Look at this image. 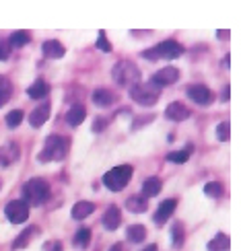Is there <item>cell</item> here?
<instances>
[{
	"label": "cell",
	"mask_w": 241,
	"mask_h": 251,
	"mask_svg": "<svg viewBox=\"0 0 241 251\" xmlns=\"http://www.w3.org/2000/svg\"><path fill=\"white\" fill-rule=\"evenodd\" d=\"M68 149H70V142L64 136H58V134H52L50 138L46 140V146L44 151L39 152L37 159L41 163H54V161H62L64 156L68 154Z\"/></svg>",
	"instance_id": "1"
},
{
	"label": "cell",
	"mask_w": 241,
	"mask_h": 251,
	"mask_svg": "<svg viewBox=\"0 0 241 251\" xmlns=\"http://www.w3.org/2000/svg\"><path fill=\"white\" fill-rule=\"evenodd\" d=\"M132 173H134L132 165H118V167H113V169H109L106 175H103V185L111 192H122L124 187L130 183Z\"/></svg>",
	"instance_id": "2"
},
{
	"label": "cell",
	"mask_w": 241,
	"mask_h": 251,
	"mask_svg": "<svg viewBox=\"0 0 241 251\" xmlns=\"http://www.w3.org/2000/svg\"><path fill=\"white\" fill-rule=\"evenodd\" d=\"M23 198H25V204H31V206H39L44 204L48 198H50V183L46 179H29L25 185H23Z\"/></svg>",
	"instance_id": "3"
},
{
	"label": "cell",
	"mask_w": 241,
	"mask_h": 251,
	"mask_svg": "<svg viewBox=\"0 0 241 251\" xmlns=\"http://www.w3.org/2000/svg\"><path fill=\"white\" fill-rule=\"evenodd\" d=\"M111 76L120 87H134L136 82H138V78H140V70H138L136 64H132V62L122 60V62H118V64L113 66Z\"/></svg>",
	"instance_id": "4"
},
{
	"label": "cell",
	"mask_w": 241,
	"mask_h": 251,
	"mask_svg": "<svg viewBox=\"0 0 241 251\" xmlns=\"http://www.w3.org/2000/svg\"><path fill=\"white\" fill-rule=\"evenodd\" d=\"M182 54H184V46H182V44H177L175 39H167V41H163V44H159L157 48L142 51V58L151 60V62H157V60H161V58L173 60V58L182 56Z\"/></svg>",
	"instance_id": "5"
},
{
	"label": "cell",
	"mask_w": 241,
	"mask_h": 251,
	"mask_svg": "<svg viewBox=\"0 0 241 251\" xmlns=\"http://www.w3.org/2000/svg\"><path fill=\"white\" fill-rule=\"evenodd\" d=\"M159 95H161V89L155 87L153 82H138V85L130 87V97L138 103L142 107H151L155 105L157 101H159Z\"/></svg>",
	"instance_id": "6"
},
{
	"label": "cell",
	"mask_w": 241,
	"mask_h": 251,
	"mask_svg": "<svg viewBox=\"0 0 241 251\" xmlns=\"http://www.w3.org/2000/svg\"><path fill=\"white\" fill-rule=\"evenodd\" d=\"M29 204H25L23 200H13V202H8L6 208H4V214L10 223H15V225H21V223H25L27 218H29Z\"/></svg>",
	"instance_id": "7"
},
{
	"label": "cell",
	"mask_w": 241,
	"mask_h": 251,
	"mask_svg": "<svg viewBox=\"0 0 241 251\" xmlns=\"http://www.w3.org/2000/svg\"><path fill=\"white\" fill-rule=\"evenodd\" d=\"M177 78H180V70H177L175 66H165L159 72H155L151 82L155 87L161 89V87H169V85H173V82H177Z\"/></svg>",
	"instance_id": "8"
},
{
	"label": "cell",
	"mask_w": 241,
	"mask_h": 251,
	"mask_svg": "<svg viewBox=\"0 0 241 251\" xmlns=\"http://www.w3.org/2000/svg\"><path fill=\"white\" fill-rule=\"evenodd\" d=\"M21 149L15 142H6L4 146H0V167H8L19 161Z\"/></svg>",
	"instance_id": "9"
},
{
	"label": "cell",
	"mask_w": 241,
	"mask_h": 251,
	"mask_svg": "<svg viewBox=\"0 0 241 251\" xmlns=\"http://www.w3.org/2000/svg\"><path fill=\"white\" fill-rule=\"evenodd\" d=\"M187 97H190L194 103H198V105H208V103L213 101V93L204 85H192L187 89Z\"/></svg>",
	"instance_id": "10"
},
{
	"label": "cell",
	"mask_w": 241,
	"mask_h": 251,
	"mask_svg": "<svg viewBox=\"0 0 241 251\" xmlns=\"http://www.w3.org/2000/svg\"><path fill=\"white\" fill-rule=\"evenodd\" d=\"M165 116H167V120H171V122H184V120L190 118V109H187L184 103L175 101V103H169V105H167Z\"/></svg>",
	"instance_id": "11"
},
{
	"label": "cell",
	"mask_w": 241,
	"mask_h": 251,
	"mask_svg": "<svg viewBox=\"0 0 241 251\" xmlns=\"http://www.w3.org/2000/svg\"><path fill=\"white\" fill-rule=\"evenodd\" d=\"M41 51H44V56L50 58V60H56V58H62L66 54V48L60 44L58 39H48L44 46H41Z\"/></svg>",
	"instance_id": "12"
},
{
	"label": "cell",
	"mask_w": 241,
	"mask_h": 251,
	"mask_svg": "<svg viewBox=\"0 0 241 251\" xmlns=\"http://www.w3.org/2000/svg\"><path fill=\"white\" fill-rule=\"evenodd\" d=\"M122 223V212L118 206H109L106 214H103V226L107 228V231H116V228L120 226Z\"/></svg>",
	"instance_id": "13"
},
{
	"label": "cell",
	"mask_w": 241,
	"mask_h": 251,
	"mask_svg": "<svg viewBox=\"0 0 241 251\" xmlns=\"http://www.w3.org/2000/svg\"><path fill=\"white\" fill-rule=\"evenodd\" d=\"M50 103H46V105H39V107H35L33 111L29 113V124L33 126V128H39V126H44L46 122H48V118H50Z\"/></svg>",
	"instance_id": "14"
},
{
	"label": "cell",
	"mask_w": 241,
	"mask_h": 251,
	"mask_svg": "<svg viewBox=\"0 0 241 251\" xmlns=\"http://www.w3.org/2000/svg\"><path fill=\"white\" fill-rule=\"evenodd\" d=\"M85 118H87V109L85 107L82 105H72L68 109V113H66V124L72 126V128H77L79 124L85 122Z\"/></svg>",
	"instance_id": "15"
},
{
	"label": "cell",
	"mask_w": 241,
	"mask_h": 251,
	"mask_svg": "<svg viewBox=\"0 0 241 251\" xmlns=\"http://www.w3.org/2000/svg\"><path fill=\"white\" fill-rule=\"evenodd\" d=\"M175 208H177V202H175V200H165V202L159 206V210H157V214H155V223L161 226V225L167 221V218H169V216L173 214Z\"/></svg>",
	"instance_id": "16"
},
{
	"label": "cell",
	"mask_w": 241,
	"mask_h": 251,
	"mask_svg": "<svg viewBox=\"0 0 241 251\" xmlns=\"http://www.w3.org/2000/svg\"><path fill=\"white\" fill-rule=\"evenodd\" d=\"M116 95L109 91V89H97L95 93H93V103L95 105H99V107H107V105H111V103H116Z\"/></svg>",
	"instance_id": "17"
},
{
	"label": "cell",
	"mask_w": 241,
	"mask_h": 251,
	"mask_svg": "<svg viewBox=\"0 0 241 251\" xmlns=\"http://www.w3.org/2000/svg\"><path fill=\"white\" fill-rule=\"evenodd\" d=\"M140 192H142L140 196L144 198V200H146V198H155L157 194L161 192V181L157 179V177H149V179H144V181H142Z\"/></svg>",
	"instance_id": "18"
},
{
	"label": "cell",
	"mask_w": 241,
	"mask_h": 251,
	"mask_svg": "<svg viewBox=\"0 0 241 251\" xmlns=\"http://www.w3.org/2000/svg\"><path fill=\"white\" fill-rule=\"evenodd\" d=\"M48 93H50V85H48L44 78H37L33 85L27 89V95H29L31 99H44Z\"/></svg>",
	"instance_id": "19"
},
{
	"label": "cell",
	"mask_w": 241,
	"mask_h": 251,
	"mask_svg": "<svg viewBox=\"0 0 241 251\" xmlns=\"http://www.w3.org/2000/svg\"><path fill=\"white\" fill-rule=\"evenodd\" d=\"M93 212H95V204H91V202H77L72 206V218L75 221H82V218L91 216Z\"/></svg>",
	"instance_id": "20"
},
{
	"label": "cell",
	"mask_w": 241,
	"mask_h": 251,
	"mask_svg": "<svg viewBox=\"0 0 241 251\" xmlns=\"http://www.w3.org/2000/svg\"><path fill=\"white\" fill-rule=\"evenodd\" d=\"M144 237H146L144 225H132V226H128V231H126V239H128L130 243H142Z\"/></svg>",
	"instance_id": "21"
},
{
	"label": "cell",
	"mask_w": 241,
	"mask_h": 251,
	"mask_svg": "<svg viewBox=\"0 0 241 251\" xmlns=\"http://www.w3.org/2000/svg\"><path fill=\"white\" fill-rule=\"evenodd\" d=\"M35 235H37V228H35V226L25 228V231L13 241V249H23V247H27V245L31 243V239H33Z\"/></svg>",
	"instance_id": "22"
},
{
	"label": "cell",
	"mask_w": 241,
	"mask_h": 251,
	"mask_svg": "<svg viewBox=\"0 0 241 251\" xmlns=\"http://www.w3.org/2000/svg\"><path fill=\"white\" fill-rule=\"evenodd\" d=\"M10 95H13V82H10L8 76L0 75V107L10 99Z\"/></svg>",
	"instance_id": "23"
},
{
	"label": "cell",
	"mask_w": 241,
	"mask_h": 251,
	"mask_svg": "<svg viewBox=\"0 0 241 251\" xmlns=\"http://www.w3.org/2000/svg\"><path fill=\"white\" fill-rule=\"evenodd\" d=\"M126 208H128L130 212H134V214L144 212L146 210V200H144L142 196H132V198L126 200Z\"/></svg>",
	"instance_id": "24"
},
{
	"label": "cell",
	"mask_w": 241,
	"mask_h": 251,
	"mask_svg": "<svg viewBox=\"0 0 241 251\" xmlns=\"http://www.w3.org/2000/svg\"><path fill=\"white\" fill-rule=\"evenodd\" d=\"M229 249V237L225 233H218L211 243H208V251H227Z\"/></svg>",
	"instance_id": "25"
},
{
	"label": "cell",
	"mask_w": 241,
	"mask_h": 251,
	"mask_svg": "<svg viewBox=\"0 0 241 251\" xmlns=\"http://www.w3.org/2000/svg\"><path fill=\"white\" fill-rule=\"evenodd\" d=\"M29 33L27 31H15L13 35H10V39H8V46L10 48H23V46H27L29 44Z\"/></svg>",
	"instance_id": "26"
},
{
	"label": "cell",
	"mask_w": 241,
	"mask_h": 251,
	"mask_svg": "<svg viewBox=\"0 0 241 251\" xmlns=\"http://www.w3.org/2000/svg\"><path fill=\"white\" fill-rule=\"evenodd\" d=\"M171 235H173V247H182L184 245V239H186L184 225L182 223H175L173 228H171Z\"/></svg>",
	"instance_id": "27"
},
{
	"label": "cell",
	"mask_w": 241,
	"mask_h": 251,
	"mask_svg": "<svg viewBox=\"0 0 241 251\" xmlns=\"http://www.w3.org/2000/svg\"><path fill=\"white\" fill-rule=\"evenodd\" d=\"M89 243H91V231L89 228H80V231L75 235V245L85 249V247H89Z\"/></svg>",
	"instance_id": "28"
},
{
	"label": "cell",
	"mask_w": 241,
	"mask_h": 251,
	"mask_svg": "<svg viewBox=\"0 0 241 251\" xmlns=\"http://www.w3.org/2000/svg\"><path fill=\"white\" fill-rule=\"evenodd\" d=\"M190 152H192V146H187L186 151H177V152H169L167 154V159H169L171 163H186L187 159H190Z\"/></svg>",
	"instance_id": "29"
},
{
	"label": "cell",
	"mask_w": 241,
	"mask_h": 251,
	"mask_svg": "<svg viewBox=\"0 0 241 251\" xmlns=\"http://www.w3.org/2000/svg\"><path fill=\"white\" fill-rule=\"evenodd\" d=\"M204 194L208 198H221L223 196V185L218 181H213V183H206L204 185Z\"/></svg>",
	"instance_id": "30"
},
{
	"label": "cell",
	"mask_w": 241,
	"mask_h": 251,
	"mask_svg": "<svg viewBox=\"0 0 241 251\" xmlns=\"http://www.w3.org/2000/svg\"><path fill=\"white\" fill-rule=\"evenodd\" d=\"M21 122H23V111H19V109L10 111L6 116V126H8V128H17Z\"/></svg>",
	"instance_id": "31"
},
{
	"label": "cell",
	"mask_w": 241,
	"mask_h": 251,
	"mask_svg": "<svg viewBox=\"0 0 241 251\" xmlns=\"http://www.w3.org/2000/svg\"><path fill=\"white\" fill-rule=\"evenodd\" d=\"M229 136H231V130H229V124H227V122L218 124V126H216V138L221 140V142H227V140H229Z\"/></svg>",
	"instance_id": "32"
},
{
	"label": "cell",
	"mask_w": 241,
	"mask_h": 251,
	"mask_svg": "<svg viewBox=\"0 0 241 251\" xmlns=\"http://www.w3.org/2000/svg\"><path fill=\"white\" fill-rule=\"evenodd\" d=\"M97 48H99L101 51H111V44H109L107 37H106V31H99V37H97Z\"/></svg>",
	"instance_id": "33"
},
{
	"label": "cell",
	"mask_w": 241,
	"mask_h": 251,
	"mask_svg": "<svg viewBox=\"0 0 241 251\" xmlns=\"http://www.w3.org/2000/svg\"><path fill=\"white\" fill-rule=\"evenodd\" d=\"M107 122H109L107 118H97L95 122H93V126H91V130L99 134V132H103V130H106V128H107Z\"/></svg>",
	"instance_id": "34"
},
{
	"label": "cell",
	"mask_w": 241,
	"mask_h": 251,
	"mask_svg": "<svg viewBox=\"0 0 241 251\" xmlns=\"http://www.w3.org/2000/svg\"><path fill=\"white\" fill-rule=\"evenodd\" d=\"M8 54H10V46L6 41H0V60H6Z\"/></svg>",
	"instance_id": "35"
},
{
	"label": "cell",
	"mask_w": 241,
	"mask_h": 251,
	"mask_svg": "<svg viewBox=\"0 0 241 251\" xmlns=\"http://www.w3.org/2000/svg\"><path fill=\"white\" fill-rule=\"evenodd\" d=\"M44 251H62V245H60V241H50V243H46L44 245Z\"/></svg>",
	"instance_id": "36"
},
{
	"label": "cell",
	"mask_w": 241,
	"mask_h": 251,
	"mask_svg": "<svg viewBox=\"0 0 241 251\" xmlns=\"http://www.w3.org/2000/svg\"><path fill=\"white\" fill-rule=\"evenodd\" d=\"M155 120V116H146V118H136L134 120V128H140L142 124H149V122H153Z\"/></svg>",
	"instance_id": "37"
},
{
	"label": "cell",
	"mask_w": 241,
	"mask_h": 251,
	"mask_svg": "<svg viewBox=\"0 0 241 251\" xmlns=\"http://www.w3.org/2000/svg\"><path fill=\"white\" fill-rule=\"evenodd\" d=\"M109 251H126V247H124V243H116Z\"/></svg>",
	"instance_id": "38"
},
{
	"label": "cell",
	"mask_w": 241,
	"mask_h": 251,
	"mask_svg": "<svg viewBox=\"0 0 241 251\" xmlns=\"http://www.w3.org/2000/svg\"><path fill=\"white\" fill-rule=\"evenodd\" d=\"M221 99H223V101H229V87H225V89H223V95H221Z\"/></svg>",
	"instance_id": "39"
},
{
	"label": "cell",
	"mask_w": 241,
	"mask_h": 251,
	"mask_svg": "<svg viewBox=\"0 0 241 251\" xmlns=\"http://www.w3.org/2000/svg\"><path fill=\"white\" fill-rule=\"evenodd\" d=\"M218 37H221V39H225V37H229V31H218V33H216Z\"/></svg>",
	"instance_id": "40"
},
{
	"label": "cell",
	"mask_w": 241,
	"mask_h": 251,
	"mask_svg": "<svg viewBox=\"0 0 241 251\" xmlns=\"http://www.w3.org/2000/svg\"><path fill=\"white\" fill-rule=\"evenodd\" d=\"M142 251H159V249H157V245H146Z\"/></svg>",
	"instance_id": "41"
},
{
	"label": "cell",
	"mask_w": 241,
	"mask_h": 251,
	"mask_svg": "<svg viewBox=\"0 0 241 251\" xmlns=\"http://www.w3.org/2000/svg\"><path fill=\"white\" fill-rule=\"evenodd\" d=\"M0 187H2V181H0Z\"/></svg>",
	"instance_id": "42"
}]
</instances>
